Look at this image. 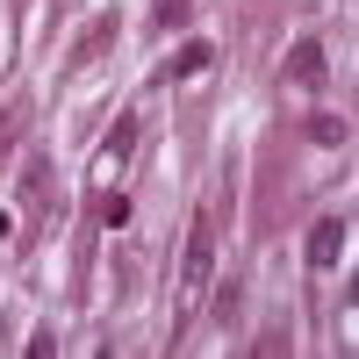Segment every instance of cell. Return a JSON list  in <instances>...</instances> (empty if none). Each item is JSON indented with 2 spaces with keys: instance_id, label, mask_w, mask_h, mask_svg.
Wrapping results in <instances>:
<instances>
[{
  "instance_id": "8992f818",
  "label": "cell",
  "mask_w": 359,
  "mask_h": 359,
  "mask_svg": "<svg viewBox=\"0 0 359 359\" xmlns=\"http://www.w3.org/2000/svg\"><path fill=\"white\" fill-rule=\"evenodd\" d=\"M309 137H316V144H345L352 130H345V115H316V123H309Z\"/></svg>"
},
{
  "instance_id": "3957f363",
  "label": "cell",
  "mask_w": 359,
  "mask_h": 359,
  "mask_svg": "<svg viewBox=\"0 0 359 359\" xmlns=\"http://www.w3.org/2000/svg\"><path fill=\"white\" fill-rule=\"evenodd\" d=\"M323 72H331V65H323V43L316 36H302V43L287 50V79L294 86H323Z\"/></svg>"
},
{
  "instance_id": "ba28073f",
  "label": "cell",
  "mask_w": 359,
  "mask_h": 359,
  "mask_svg": "<svg viewBox=\"0 0 359 359\" xmlns=\"http://www.w3.org/2000/svg\"><path fill=\"white\" fill-rule=\"evenodd\" d=\"M130 216V194H101V223H123Z\"/></svg>"
},
{
  "instance_id": "5b68a950",
  "label": "cell",
  "mask_w": 359,
  "mask_h": 359,
  "mask_svg": "<svg viewBox=\"0 0 359 359\" xmlns=\"http://www.w3.org/2000/svg\"><path fill=\"white\" fill-rule=\"evenodd\" d=\"M22 194L43 208V201H50V172H43V165H22Z\"/></svg>"
},
{
  "instance_id": "9c48e42d",
  "label": "cell",
  "mask_w": 359,
  "mask_h": 359,
  "mask_svg": "<svg viewBox=\"0 0 359 359\" xmlns=\"http://www.w3.org/2000/svg\"><path fill=\"white\" fill-rule=\"evenodd\" d=\"M187 8L194 0H158V22H187Z\"/></svg>"
},
{
  "instance_id": "52a82bcc",
  "label": "cell",
  "mask_w": 359,
  "mask_h": 359,
  "mask_svg": "<svg viewBox=\"0 0 359 359\" xmlns=\"http://www.w3.org/2000/svg\"><path fill=\"white\" fill-rule=\"evenodd\" d=\"M115 36V15L108 22H94V29H86V36H79V57H101V43Z\"/></svg>"
},
{
  "instance_id": "277c9868",
  "label": "cell",
  "mask_w": 359,
  "mask_h": 359,
  "mask_svg": "<svg viewBox=\"0 0 359 359\" xmlns=\"http://www.w3.org/2000/svg\"><path fill=\"white\" fill-rule=\"evenodd\" d=\"M130 144H137V115H123V123H115V137H108V165H123Z\"/></svg>"
},
{
  "instance_id": "6da1fadb",
  "label": "cell",
  "mask_w": 359,
  "mask_h": 359,
  "mask_svg": "<svg viewBox=\"0 0 359 359\" xmlns=\"http://www.w3.org/2000/svg\"><path fill=\"white\" fill-rule=\"evenodd\" d=\"M208 280H216V216H208V208H194V230H187V259H180V302H172V338L187 331V323H194V309H201Z\"/></svg>"
},
{
  "instance_id": "7a4b0ae2",
  "label": "cell",
  "mask_w": 359,
  "mask_h": 359,
  "mask_svg": "<svg viewBox=\"0 0 359 359\" xmlns=\"http://www.w3.org/2000/svg\"><path fill=\"white\" fill-rule=\"evenodd\" d=\"M338 259H345V216H323L309 230V266L323 273V266H338Z\"/></svg>"
}]
</instances>
